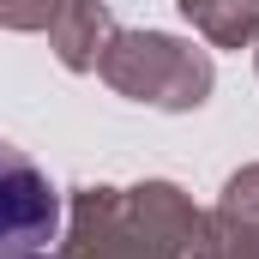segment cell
Here are the masks:
<instances>
[{"label": "cell", "instance_id": "cell-1", "mask_svg": "<svg viewBox=\"0 0 259 259\" xmlns=\"http://www.w3.org/2000/svg\"><path fill=\"white\" fill-rule=\"evenodd\" d=\"M66 259H223L217 223L199 217L181 187H84L72 199Z\"/></svg>", "mask_w": 259, "mask_h": 259}, {"label": "cell", "instance_id": "cell-2", "mask_svg": "<svg viewBox=\"0 0 259 259\" xmlns=\"http://www.w3.org/2000/svg\"><path fill=\"white\" fill-rule=\"evenodd\" d=\"M97 72L127 103H151L169 115H187L211 97V55L181 36H163V30H115Z\"/></svg>", "mask_w": 259, "mask_h": 259}, {"label": "cell", "instance_id": "cell-3", "mask_svg": "<svg viewBox=\"0 0 259 259\" xmlns=\"http://www.w3.org/2000/svg\"><path fill=\"white\" fill-rule=\"evenodd\" d=\"M55 229H61V199L49 175L18 145L0 139V253H42Z\"/></svg>", "mask_w": 259, "mask_h": 259}, {"label": "cell", "instance_id": "cell-4", "mask_svg": "<svg viewBox=\"0 0 259 259\" xmlns=\"http://www.w3.org/2000/svg\"><path fill=\"white\" fill-rule=\"evenodd\" d=\"M109 36H115V18L103 0H61V12L49 18V42L66 72H97Z\"/></svg>", "mask_w": 259, "mask_h": 259}, {"label": "cell", "instance_id": "cell-5", "mask_svg": "<svg viewBox=\"0 0 259 259\" xmlns=\"http://www.w3.org/2000/svg\"><path fill=\"white\" fill-rule=\"evenodd\" d=\"M181 12L217 49H241L259 36V0H181Z\"/></svg>", "mask_w": 259, "mask_h": 259}, {"label": "cell", "instance_id": "cell-6", "mask_svg": "<svg viewBox=\"0 0 259 259\" xmlns=\"http://www.w3.org/2000/svg\"><path fill=\"white\" fill-rule=\"evenodd\" d=\"M217 217H259V163L229 175V187L217 199Z\"/></svg>", "mask_w": 259, "mask_h": 259}, {"label": "cell", "instance_id": "cell-7", "mask_svg": "<svg viewBox=\"0 0 259 259\" xmlns=\"http://www.w3.org/2000/svg\"><path fill=\"white\" fill-rule=\"evenodd\" d=\"M223 259H259V217H211Z\"/></svg>", "mask_w": 259, "mask_h": 259}, {"label": "cell", "instance_id": "cell-8", "mask_svg": "<svg viewBox=\"0 0 259 259\" xmlns=\"http://www.w3.org/2000/svg\"><path fill=\"white\" fill-rule=\"evenodd\" d=\"M61 0H0V30H49Z\"/></svg>", "mask_w": 259, "mask_h": 259}, {"label": "cell", "instance_id": "cell-9", "mask_svg": "<svg viewBox=\"0 0 259 259\" xmlns=\"http://www.w3.org/2000/svg\"><path fill=\"white\" fill-rule=\"evenodd\" d=\"M0 259H49V253H0Z\"/></svg>", "mask_w": 259, "mask_h": 259}, {"label": "cell", "instance_id": "cell-10", "mask_svg": "<svg viewBox=\"0 0 259 259\" xmlns=\"http://www.w3.org/2000/svg\"><path fill=\"white\" fill-rule=\"evenodd\" d=\"M253 42H259V36H253Z\"/></svg>", "mask_w": 259, "mask_h": 259}]
</instances>
